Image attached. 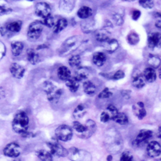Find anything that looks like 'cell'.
<instances>
[{"label":"cell","mask_w":161,"mask_h":161,"mask_svg":"<svg viewBox=\"0 0 161 161\" xmlns=\"http://www.w3.org/2000/svg\"><path fill=\"white\" fill-rule=\"evenodd\" d=\"M29 119L24 111H20L16 114L13 121L12 128L14 131L20 135H24L28 131Z\"/></svg>","instance_id":"cell-1"},{"label":"cell","mask_w":161,"mask_h":161,"mask_svg":"<svg viewBox=\"0 0 161 161\" xmlns=\"http://www.w3.org/2000/svg\"><path fill=\"white\" fill-rule=\"evenodd\" d=\"M81 37L79 36H73L68 38L59 49V55L66 56L72 53L79 47L81 44Z\"/></svg>","instance_id":"cell-2"},{"label":"cell","mask_w":161,"mask_h":161,"mask_svg":"<svg viewBox=\"0 0 161 161\" xmlns=\"http://www.w3.org/2000/svg\"><path fill=\"white\" fill-rule=\"evenodd\" d=\"M43 90L47 95V98L51 103H56L60 99L63 91L56 87L52 82L46 81L43 84Z\"/></svg>","instance_id":"cell-3"},{"label":"cell","mask_w":161,"mask_h":161,"mask_svg":"<svg viewBox=\"0 0 161 161\" xmlns=\"http://www.w3.org/2000/svg\"><path fill=\"white\" fill-rule=\"evenodd\" d=\"M55 135L58 140L62 142H68L73 136V130L69 126L61 125L56 129Z\"/></svg>","instance_id":"cell-4"},{"label":"cell","mask_w":161,"mask_h":161,"mask_svg":"<svg viewBox=\"0 0 161 161\" xmlns=\"http://www.w3.org/2000/svg\"><path fill=\"white\" fill-rule=\"evenodd\" d=\"M43 31V24L39 21H36L30 24L28 31L27 36L30 39L36 40L41 35Z\"/></svg>","instance_id":"cell-5"},{"label":"cell","mask_w":161,"mask_h":161,"mask_svg":"<svg viewBox=\"0 0 161 161\" xmlns=\"http://www.w3.org/2000/svg\"><path fill=\"white\" fill-rule=\"evenodd\" d=\"M47 147L50 150V153L53 155L57 157H64L68 155V150L64 148L57 142H51L47 143Z\"/></svg>","instance_id":"cell-6"},{"label":"cell","mask_w":161,"mask_h":161,"mask_svg":"<svg viewBox=\"0 0 161 161\" xmlns=\"http://www.w3.org/2000/svg\"><path fill=\"white\" fill-rule=\"evenodd\" d=\"M153 136V132L148 130H142L133 141V145L137 147L143 145Z\"/></svg>","instance_id":"cell-7"},{"label":"cell","mask_w":161,"mask_h":161,"mask_svg":"<svg viewBox=\"0 0 161 161\" xmlns=\"http://www.w3.org/2000/svg\"><path fill=\"white\" fill-rule=\"evenodd\" d=\"M21 153V148L20 145L15 142H12L8 144L3 149L5 155L11 158L18 157Z\"/></svg>","instance_id":"cell-8"},{"label":"cell","mask_w":161,"mask_h":161,"mask_svg":"<svg viewBox=\"0 0 161 161\" xmlns=\"http://www.w3.org/2000/svg\"><path fill=\"white\" fill-rule=\"evenodd\" d=\"M51 8L46 2H39L35 6V13L39 17L45 19L51 15Z\"/></svg>","instance_id":"cell-9"},{"label":"cell","mask_w":161,"mask_h":161,"mask_svg":"<svg viewBox=\"0 0 161 161\" xmlns=\"http://www.w3.org/2000/svg\"><path fill=\"white\" fill-rule=\"evenodd\" d=\"M147 44L150 49L160 47L161 46V34L157 32L149 34L147 38Z\"/></svg>","instance_id":"cell-10"},{"label":"cell","mask_w":161,"mask_h":161,"mask_svg":"<svg viewBox=\"0 0 161 161\" xmlns=\"http://www.w3.org/2000/svg\"><path fill=\"white\" fill-rule=\"evenodd\" d=\"M147 153L148 157L154 158L159 156L161 153V145L157 141L150 142L147 147Z\"/></svg>","instance_id":"cell-11"},{"label":"cell","mask_w":161,"mask_h":161,"mask_svg":"<svg viewBox=\"0 0 161 161\" xmlns=\"http://www.w3.org/2000/svg\"><path fill=\"white\" fill-rule=\"evenodd\" d=\"M82 31L85 34L91 33L96 29V23L94 19H87L83 20L80 24Z\"/></svg>","instance_id":"cell-12"},{"label":"cell","mask_w":161,"mask_h":161,"mask_svg":"<svg viewBox=\"0 0 161 161\" xmlns=\"http://www.w3.org/2000/svg\"><path fill=\"white\" fill-rule=\"evenodd\" d=\"M10 71L14 78L20 79L24 76V75L25 72V69L22 65L16 63H14L10 67Z\"/></svg>","instance_id":"cell-13"},{"label":"cell","mask_w":161,"mask_h":161,"mask_svg":"<svg viewBox=\"0 0 161 161\" xmlns=\"http://www.w3.org/2000/svg\"><path fill=\"white\" fill-rule=\"evenodd\" d=\"M85 125L86 126V130L84 133L80 135H81L80 137L82 138H88L95 133L97 129V126L96 122L92 119H88Z\"/></svg>","instance_id":"cell-14"},{"label":"cell","mask_w":161,"mask_h":161,"mask_svg":"<svg viewBox=\"0 0 161 161\" xmlns=\"http://www.w3.org/2000/svg\"><path fill=\"white\" fill-rule=\"evenodd\" d=\"M133 111L139 120L143 119L147 115L145 104L142 102H138L133 106Z\"/></svg>","instance_id":"cell-15"},{"label":"cell","mask_w":161,"mask_h":161,"mask_svg":"<svg viewBox=\"0 0 161 161\" xmlns=\"http://www.w3.org/2000/svg\"><path fill=\"white\" fill-rule=\"evenodd\" d=\"M89 76V73L88 69L86 68H81L79 67L76 69L75 73L74 78L78 82L82 81H86L87 80Z\"/></svg>","instance_id":"cell-16"},{"label":"cell","mask_w":161,"mask_h":161,"mask_svg":"<svg viewBox=\"0 0 161 161\" xmlns=\"http://www.w3.org/2000/svg\"><path fill=\"white\" fill-rule=\"evenodd\" d=\"M111 32L106 29L97 30L95 32L96 39L101 42H106L110 39Z\"/></svg>","instance_id":"cell-17"},{"label":"cell","mask_w":161,"mask_h":161,"mask_svg":"<svg viewBox=\"0 0 161 161\" xmlns=\"http://www.w3.org/2000/svg\"><path fill=\"white\" fill-rule=\"evenodd\" d=\"M142 75L145 80L147 82L152 83V82H154L156 80V78H157L156 72L155 69L152 68L151 67L145 68Z\"/></svg>","instance_id":"cell-18"},{"label":"cell","mask_w":161,"mask_h":161,"mask_svg":"<svg viewBox=\"0 0 161 161\" xmlns=\"http://www.w3.org/2000/svg\"><path fill=\"white\" fill-rule=\"evenodd\" d=\"M113 22L118 26H121L124 23V13L121 10H113L111 14Z\"/></svg>","instance_id":"cell-19"},{"label":"cell","mask_w":161,"mask_h":161,"mask_svg":"<svg viewBox=\"0 0 161 161\" xmlns=\"http://www.w3.org/2000/svg\"><path fill=\"white\" fill-rule=\"evenodd\" d=\"M75 7V1H61L59 4V10L64 13H70Z\"/></svg>","instance_id":"cell-20"},{"label":"cell","mask_w":161,"mask_h":161,"mask_svg":"<svg viewBox=\"0 0 161 161\" xmlns=\"http://www.w3.org/2000/svg\"><path fill=\"white\" fill-rule=\"evenodd\" d=\"M57 75L58 78L62 81H67L71 78V71L69 68L65 66H61L58 69Z\"/></svg>","instance_id":"cell-21"},{"label":"cell","mask_w":161,"mask_h":161,"mask_svg":"<svg viewBox=\"0 0 161 161\" xmlns=\"http://www.w3.org/2000/svg\"><path fill=\"white\" fill-rule=\"evenodd\" d=\"M93 12L91 8L87 6H84L80 8L77 12V16L81 19L85 20L92 17Z\"/></svg>","instance_id":"cell-22"},{"label":"cell","mask_w":161,"mask_h":161,"mask_svg":"<svg viewBox=\"0 0 161 161\" xmlns=\"http://www.w3.org/2000/svg\"><path fill=\"white\" fill-rule=\"evenodd\" d=\"M145 80L143 76V75L140 73L135 74L132 80V84L133 87L136 89H142L145 86Z\"/></svg>","instance_id":"cell-23"},{"label":"cell","mask_w":161,"mask_h":161,"mask_svg":"<svg viewBox=\"0 0 161 161\" xmlns=\"http://www.w3.org/2000/svg\"><path fill=\"white\" fill-rule=\"evenodd\" d=\"M106 61V56L104 53H96L92 58V61L95 65L101 67L103 66Z\"/></svg>","instance_id":"cell-24"},{"label":"cell","mask_w":161,"mask_h":161,"mask_svg":"<svg viewBox=\"0 0 161 161\" xmlns=\"http://www.w3.org/2000/svg\"><path fill=\"white\" fill-rule=\"evenodd\" d=\"M83 89L87 95H94L97 91L96 86L91 80H86L83 84Z\"/></svg>","instance_id":"cell-25"},{"label":"cell","mask_w":161,"mask_h":161,"mask_svg":"<svg viewBox=\"0 0 161 161\" xmlns=\"http://www.w3.org/2000/svg\"><path fill=\"white\" fill-rule=\"evenodd\" d=\"M27 60L33 65L37 64L39 61V55L37 52L34 49H29L27 51Z\"/></svg>","instance_id":"cell-26"},{"label":"cell","mask_w":161,"mask_h":161,"mask_svg":"<svg viewBox=\"0 0 161 161\" xmlns=\"http://www.w3.org/2000/svg\"><path fill=\"white\" fill-rule=\"evenodd\" d=\"M22 27V22L20 20L14 21L10 23H8L6 26L5 29L7 31H10L12 32H19L20 31Z\"/></svg>","instance_id":"cell-27"},{"label":"cell","mask_w":161,"mask_h":161,"mask_svg":"<svg viewBox=\"0 0 161 161\" xmlns=\"http://www.w3.org/2000/svg\"><path fill=\"white\" fill-rule=\"evenodd\" d=\"M86 113H87V108L86 106L82 104H80L75 109L73 115L76 119H78L84 117Z\"/></svg>","instance_id":"cell-28"},{"label":"cell","mask_w":161,"mask_h":161,"mask_svg":"<svg viewBox=\"0 0 161 161\" xmlns=\"http://www.w3.org/2000/svg\"><path fill=\"white\" fill-rule=\"evenodd\" d=\"M119 46V42L116 39H110L106 42L105 49L108 53H113L118 49Z\"/></svg>","instance_id":"cell-29"},{"label":"cell","mask_w":161,"mask_h":161,"mask_svg":"<svg viewBox=\"0 0 161 161\" xmlns=\"http://www.w3.org/2000/svg\"><path fill=\"white\" fill-rule=\"evenodd\" d=\"M24 44L20 41H14L11 43L12 53L14 56H19L24 49Z\"/></svg>","instance_id":"cell-30"},{"label":"cell","mask_w":161,"mask_h":161,"mask_svg":"<svg viewBox=\"0 0 161 161\" xmlns=\"http://www.w3.org/2000/svg\"><path fill=\"white\" fill-rule=\"evenodd\" d=\"M68 25V21L65 19H60L56 21V24L53 27V32L55 34H58L62 31H63Z\"/></svg>","instance_id":"cell-31"},{"label":"cell","mask_w":161,"mask_h":161,"mask_svg":"<svg viewBox=\"0 0 161 161\" xmlns=\"http://www.w3.org/2000/svg\"><path fill=\"white\" fill-rule=\"evenodd\" d=\"M36 155L41 161H53V155L45 150H39L36 152Z\"/></svg>","instance_id":"cell-32"},{"label":"cell","mask_w":161,"mask_h":161,"mask_svg":"<svg viewBox=\"0 0 161 161\" xmlns=\"http://www.w3.org/2000/svg\"><path fill=\"white\" fill-rule=\"evenodd\" d=\"M126 41L131 46H135L140 42V37L135 31H132L127 35Z\"/></svg>","instance_id":"cell-33"},{"label":"cell","mask_w":161,"mask_h":161,"mask_svg":"<svg viewBox=\"0 0 161 161\" xmlns=\"http://www.w3.org/2000/svg\"><path fill=\"white\" fill-rule=\"evenodd\" d=\"M148 63L152 68H158L161 64V59L158 56L150 54L148 56Z\"/></svg>","instance_id":"cell-34"},{"label":"cell","mask_w":161,"mask_h":161,"mask_svg":"<svg viewBox=\"0 0 161 161\" xmlns=\"http://www.w3.org/2000/svg\"><path fill=\"white\" fill-rule=\"evenodd\" d=\"M66 86L71 92H76L80 87L79 82L74 78H70L66 81Z\"/></svg>","instance_id":"cell-35"},{"label":"cell","mask_w":161,"mask_h":161,"mask_svg":"<svg viewBox=\"0 0 161 161\" xmlns=\"http://www.w3.org/2000/svg\"><path fill=\"white\" fill-rule=\"evenodd\" d=\"M113 121L121 125H126L129 123L128 116L123 113H118L113 119Z\"/></svg>","instance_id":"cell-36"},{"label":"cell","mask_w":161,"mask_h":161,"mask_svg":"<svg viewBox=\"0 0 161 161\" xmlns=\"http://www.w3.org/2000/svg\"><path fill=\"white\" fill-rule=\"evenodd\" d=\"M81 57L78 54L73 55L68 59V63L69 66L72 68H79L80 64H81Z\"/></svg>","instance_id":"cell-37"},{"label":"cell","mask_w":161,"mask_h":161,"mask_svg":"<svg viewBox=\"0 0 161 161\" xmlns=\"http://www.w3.org/2000/svg\"><path fill=\"white\" fill-rule=\"evenodd\" d=\"M73 128L76 132L80 133V135L84 133L86 130V125L82 124L78 121H75L73 123Z\"/></svg>","instance_id":"cell-38"},{"label":"cell","mask_w":161,"mask_h":161,"mask_svg":"<svg viewBox=\"0 0 161 161\" xmlns=\"http://www.w3.org/2000/svg\"><path fill=\"white\" fill-rule=\"evenodd\" d=\"M56 20L54 19V17H53L51 15H50L49 16L46 17L45 19H44V22H43V24H44L45 25H46L47 27H49V28H53L54 25L56 24Z\"/></svg>","instance_id":"cell-39"},{"label":"cell","mask_w":161,"mask_h":161,"mask_svg":"<svg viewBox=\"0 0 161 161\" xmlns=\"http://www.w3.org/2000/svg\"><path fill=\"white\" fill-rule=\"evenodd\" d=\"M138 3L142 8L145 9H152L154 7V2L152 0H140Z\"/></svg>","instance_id":"cell-40"},{"label":"cell","mask_w":161,"mask_h":161,"mask_svg":"<svg viewBox=\"0 0 161 161\" xmlns=\"http://www.w3.org/2000/svg\"><path fill=\"white\" fill-rule=\"evenodd\" d=\"M113 92L108 88L104 89L98 95V97L100 99H109L113 96Z\"/></svg>","instance_id":"cell-41"},{"label":"cell","mask_w":161,"mask_h":161,"mask_svg":"<svg viewBox=\"0 0 161 161\" xmlns=\"http://www.w3.org/2000/svg\"><path fill=\"white\" fill-rule=\"evenodd\" d=\"M133 155L129 151H125L123 152L119 158V161H133Z\"/></svg>","instance_id":"cell-42"},{"label":"cell","mask_w":161,"mask_h":161,"mask_svg":"<svg viewBox=\"0 0 161 161\" xmlns=\"http://www.w3.org/2000/svg\"><path fill=\"white\" fill-rule=\"evenodd\" d=\"M112 119V116L111 114L106 110L104 111H103L100 116V120L103 123H107L109 121Z\"/></svg>","instance_id":"cell-43"},{"label":"cell","mask_w":161,"mask_h":161,"mask_svg":"<svg viewBox=\"0 0 161 161\" xmlns=\"http://www.w3.org/2000/svg\"><path fill=\"white\" fill-rule=\"evenodd\" d=\"M106 110L111 114V115L112 116V119L119 113L116 107L115 106H114L113 104H108V106H107Z\"/></svg>","instance_id":"cell-44"},{"label":"cell","mask_w":161,"mask_h":161,"mask_svg":"<svg viewBox=\"0 0 161 161\" xmlns=\"http://www.w3.org/2000/svg\"><path fill=\"white\" fill-rule=\"evenodd\" d=\"M12 12V9L6 5H0V16L8 15Z\"/></svg>","instance_id":"cell-45"},{"label":"cell","mask_w":161,"mask_h":161,"mask_svg":"<svg viewBox=\"0 0 161 161\" xmlns=\"http://www.w3.org/2000/svg\"><path fill=\"white\" fill-rule=\"evenodd\" d=\"M125 76V73L123 70H118L113 75V76H111V79L118 80L123 78Z\"/></svg>","instance_id":"cell-46"},{"label":"cell","mask_w":161,"mask_h":161,"mask_svg":"<svg viewBox=\"0 0 161 161\" xmlns=\"http://www.w3.org/2000/svg\"><path fill=\"white\" fill-rule=\"evenodd\" d=\"M154 17L155 19V25L158 29H161V13L156 12L154 14Z\"/></svg>","instance_id":"cell-47"},{"label":"cell","mask_w":161,"mask_h":161,"mask_svg":"<svg viewBox=\"0 0 161 161\" xmlns=\"http://www.w3.org/2000/svg\"><path fill=\"white\" fill-rule=\"evenodd\" d=\"M121 96L122 97L126 99V100H128L130 99L131 97V91H130V90H122L121 91Z\"/></svg>","instance_id":"cell-48"},{"label":"cell","mask_w":161,"mask_h":161,"mask_svg":"<svg viewBox=\"0 0 161 161\" xmlns=\"http://www.w3.org/2000/svg\"><path fill=\"white\" fill-rule=\"evenodd\" d=\"M140 16H141V12L140 10H135L134 11H133L131 14V18L133 20L135 21L138 20L140 19Z\"/></svg>","instance_id":"cell-49"},{"label":"cell","mask_w":161,"mask_h":161,"mask_svg":"<svg viewBox=\"0 0 161 161\" xmlns=\"http://www.w3.org/2000/svg\"><path fill=\"white\" fill-rule=\"evenodd\" d=\"M6 52V47H5L4 44L0 42V60L2 59V58L5 56Z\"/></svg>","instance_id":"cell-50"},{"label":"cell","mask_w":161,"mask_h":161,"mask_svg":"<svg viewBox=\"0 0 161 161\" xmlns=\"http://www.w3.org/2000/svg\"><path fill=\"white\" fill-rule=\"evenodd\" d=\"M7 32V29H5V27H3V26L0 25V35L3 36L6 35Z\"/></svg>","instance_id":"cell-51"},{"label":"cell","mask_w":161,"mask_h":161,"mask_svg":"<svg viewBox=\"0 0 161 161\" xmlns=\"http://www.w3.org/2000/svg\"><path fill=\"white\" fill-rule=\"evenodd\" d=\"M157 136L158 138H160L161 140V126H160L158 129V131H157Z\"/></svg>","instance_id":"cell-52"},{"label":"cell","mask_w":161,"mask_h":161,"mask_svg":"<svg viewBox=\"0 0 161 161\" xmlns=\"http://www.w3.org/2000/svg\"><path fill=\"white\" fill-rule=\"evenodd\" d=\"M113 160V157L111 155H109L108 157H107V160L108 161H111Z\"/></svg>","instance_id":"cell-53"},{"label":"cell","mask_w":161,"mask_h":161,"mask_svg":"<svg viewBox=\"0 0 161 161\" xmlns=\"http://www.w3.org/2000/svg\"><path fill=\"white\" fill-rule=\"evenodd\" d=\"M158 77L160 79H161V66L158 69Z\"/></svg>","instance_id":"cell-54"},{"label":"cell","mask_w":161,"mask_h":161,"mask_svg":"<svg viewBox=\"0 0 161 161\" xmlns=\"http://www.w3.org/2000/svg\"><path fill=\"white\" fill-rule=\"evenodd\" d=\"M157 161H161V158H160V159H158V160H157Z\"/></svg>","instance_id":"cell-55"},{"label":"cell","mask_w":161,"mask_h":161,"mask_svg":"<svg viewBox=\"0 0 161 161\" xmlns=\"http://www.w3.org/2000/svg\"><path fill=\"white\" fill-rule=\"evenodd\" d=\"M14 161H19V160H14Z\"/></svg>","instance_id":"cell-56"},{"label":"cell","mask_w":161,"mask_h":161,"mask_svg":"<svg viewBox=\"0 0 161 161\" xmlns=\"http://www.w3.org/2000/svg\"><path fill=\"white\" fill-rule=\"evenodd\" d=\"M142 161H144V160H142Z\"/></svg>","instance_id":"cell-57"}]
</instances>
